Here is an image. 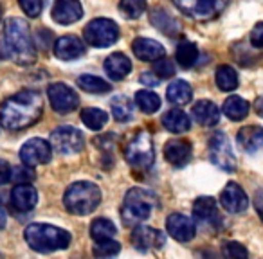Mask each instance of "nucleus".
Segmentation results:
<instances>
[{"label":"nucleus","mask_w":263,"mask_h":259,"mask_svg":"<svg viewBox=\"0 0 263 259\" xmlns=\"http://www.w3.org/2000/svg\"><path fill=\"white\" fill-rule=\"evenodd\" d=\"M193 216L198 223L204 225H215L218 222V207H216L215 198L211 196H200L193 204Z\"/></svg>","instance_id":"412c9836"},{"label":"nucleus","mask_w":263,"mask_h":259,"mask_svg":"<svg viewBox=\"0 0 263 259\" xmlns=\"http://www.w3.org/2000/svg\"><path fill=\"white\" fill-rule=\"evenodd\" d=\"M9 58V51H8V45H6V40L0 42V59H6Z\"/></svg>","instance_id":"49530a36"},{"label":"nucleus","mask_w":263,"mask_h":259,"mask_svg":"<svg viewBox=\"0 0 263 259\" xmlns=\"http://www.w3.org/2000/svg\"><path fill=\"white\" fill-rule=\"evenodd\" d=\"M251 44L258 49H263V22H258L251 31Z\"/></svg>","instance_id":"79ce46f5"},{"label":"nucleus","mask_w":263,"mask_h":259,"mask_svg":"<svg viewBox=\"0 0 263 259\" xmlns=\"http://www.w3.org/2000/svg\"><path fill=\"white\" fill-rule=\"evenodd\" d=\"M216 85L222 92H231L238 87V74L233 67L220 65L216 69Z\"/></svg>","instance_id":"473e14b6"},{"label":"nucleus","mask_w":263,"mask_h":259,"mask_svg":"<svg viewBox=\"0 0 263 259\" xmlns=\"http://www.w3.org/2000/svg\"><path fill=\"white\" fill-rule=\"evenodd\" d=\"M117 234V229L114 225V222L106 218H96L90 223V236L94 241H103V240H112Z\"/></svg>","instance_id":"c756f323"},{"label":"nucleus","mask_w":263,"mask_h":259,"mask_svg":"<svg viewBox=\"0 0 263 259\" xmlns=\"http://www.w3.org/2000/svg\"><path fill=\"white\" fill-rule=\"evenodd\" d=\"M132 62L123 54V52H114L105 59V72L108 74L110 79L121 81L130 74Z\"/></svg>","instance_id":"5701e85b"},{"label":"nucleus","mask_w":263,"mask_h":259,"mask_svg":"<svg viewBox=\"0 0 263 259\" xmlns=\"http://www.w3.org/2000/svg\"><path fill=\"white\" fill-rule=\"evenodd\" d=\"M249 108H251L249 103L245 101L243 97H238V95H231V97H227L226 103H223V106H222L223 113H226L231 121L245 119L247 113H249Z\"/></svg>","instance_id":"bb28decb"},{"label":"nucleus","mask_w":263,"mask_h":259,"mask_svg":"<svg viewBox=\"0 0 263 259\" xmlns=\"http://www.w3.org/2000/svg\"><path fill=\"white\" fill-rule=\"evenodd\" d=\"M254 205H256V211H258L259 218H261V222H263V191H261V193L256 194Z\"/></svg>","instance_id":"c03bdc74"},{"label":"nucleus","mask_w":263,"mask_h":259,"mask_svg":"<svg viewBox=\"0 0 263 259\" xmlns=\"http://www.w3.org/2000/svg\"><path fill=\"white\" fill-rule=\"evenodd\" d=\"M83 16V8L80 0H56L52 6V20L60 26H70L81 20Z\"/></svg>","instance_id":"dca6fc26"},{"label":"nucleus","mask_w":263,"mask_h":259,"mask_svg":"<svg viewBox=\"0 0 263 259\" xmlns=\"http://www.w3.org/2000/svg\"><path fill=\"white\" fill-rule=\"evenodd\" d=\"M4 40L8 45L9 58L22 67L36 62V47L31 36L29 26L22 18H8L4 24Z\"/></svg>","instance_id":"f03ea898"},{"label":"nucleus","mask_w":263,"mask_h":259,"mask_svg":"<svg viewBox=\"0 0 263 259\" xmlns=\"http://www.w3.org/2000/svg\"><path fill=\"white\" fill-rule=\"evenodd\" d=\"M159 207V200L155 193L144 187H134L126 193L121 207V218L126 225H139L152 218L154 211Z\"/></svg>","instance_id":"20e7f679"},{"label":"nucleus","mask_w":263,"mask_h":259,"mask_svg":"<svg viewBox=\"0 0 263 259\" xmlns=\"http://www.w3.org/2000/svg\"><path fill=\"white\" fill-rule=\"evenodd\" d=\"M191 115H193L195 121H197L198 124H202V126H215L220 121V110L213 101L202 99V101L193 105Z\"/></svg>","instance_id":"4be33fe9"},{"label":"nucleus","mask_w":263,"mask_h":259,"mask_svg":"<svg viewBox=\"0 0 263 259\" xmlns=\"http://www.w3.org/2000/svg\"><path fill=\"white\" fill-rule=\"evenodd\" d=\"M162 126L172 133H182L190 130L191 121L186 112L175 108V110H170V112H166L164 115H162Z\"/></svg>","instance_id":"393cba45"},{"label":"nucleus","mask_w":263,"mask_h":259,"mask_svg":"<svg viewBox=\"0 0 263 259\" xmlns=\"http://www.w3.org/2000/svg\"><path fill=\"white\" fill-rule=\"evenodd\" d=\"M150 20H152V24H154L157 29H161L164 34H175L177 31H179V24L175 22V20L172 18V16L168 15V13L164 11V9H154L152 11V15H150Z\"/></svg>","instance_id":"2f4dec72"},{"label":"nucleus","mask_w":263,"mask_h":259,"mask_svg":"<svg viewBox=\"0 0 263 259\" xmlns=\"http://www.w3.org/2000/svg\"><path fill=\"white\" fill-rule=\"evenodd\" d=\"M136 105L144 113H155L161 108V97L152 90H139L136 94Z\"/></svg>","instance_id":"f704fd0d"},{"label":"nucleus","mask_w":263,"mask_h":259,"mask_svg":"<svg viewBox=\"0 0 263 259\" xmlns=\"http://www.w3.org/2000/svg\"><path fill=\"white\" fill-rule=\"evenodd\" d=\"M51 146L62 155H74L85 148V137L78 128L60 126L51 133Z\"/></svg>","instance_id":"1a4fd4ad"},{"label":"nucleus","mask_w":263,"mask_h":259,"mask_svg":"<svg viewBox=\"0 0 263 259\" xmlns=\"http://www.w3.org/2000/svg\"><path fill=\"white\" fill-rule=\"evenodd\" d=\"M18 2H20L22 11L26 13L27 16H31V18L40 16L42 9H44V0H18Z\"/></svg>","instance_id":"a19ab883"},{"label":"nucleus","mask_w":263,"mask_h":259,"mask_svg":"<svg viewBox=\"0 0 263 259\" xmlns=\"http://www.w3.org/2000/svg\"><path fill=\"white\" fill-rule=\"evenodd\" d=\"M236 141L241 146V150H245L247 153H254V151L263 148V128L261 126L241 128L240 132H238Z\"/></svg>","instance_id":"b1692460"},{"label":"nucleus","mask_w":263,"mask_h":259,"mask_svg":"<svg viewBox=\"0 0 263 259\" xmlns=\"http://www.w3.org/2000/svg\"><path fill=\"white\" fill-rule=\"evenodd\" d=\"M36 202H38V193L31 184H18L16 187H13L11 205L15 211L27 212L36 205Z\"/></svg>","instance_id":"6ab92c4d"},{"label":"nucleus","mask_w":263,"mask_h":259,"mask_svg":"<svg viewBox=\"0 0 263 259\" xmlns=\"http://www.w3.org/2000/svg\"><path fill=\"white\" fill-rule=\"evenodd\" d=\"M121 250V245L117 241L112 240H103V241H96V247H94V255L96 257H112L116 255L117 252Z\"/></svg>","instance_id":"e433bc0d"},{"label":"nucleus","mask_w":263,"mask_h":259,"mask_svg":"<svg viewBox=\"0 0 263 259\" xmlns=\"http://www.w3.org/2000/svg\"><path fill=\"white\" fill-rule=\"evenodd\" d=\"M126 162L137 171H146L155 161V150L152 135L144 130H139L124 146Z\"/></svg>","instance_id":"423d86ee"},{"label":"nucleus","mask_w":263,"mask_h":259,"mask_svg":"<svg viewBox=\"0 0 263 259\" xmlns=\"http://www.w3.org/2000/svg\"><path fill=\"white\" fill-rule=\"evenodd\" d=\"M220 204L227 212L238 214V212H243L249 207V198L236 182H229L220 194Z\"/></svg>","instance_id":"2eb2a0df"},{"label":"nucleus","mask_w":263,"mask_h":259,"mask_svg":"<svg viewBox=\"0 0 263 259\" xmlns=\"http://www.w3.org/2000/svg\"><path fill=\"white\" fill-rule=\"evenodd\" d=\"M132 51L143 62H157L159 58L166 54L164 47L159 42L152 40V38H136L132 44Z\"/></svg>","instance_id":"aec40b11"},{"label":"nucleus","mask_w":263,"mask_h":259,"mask_svg":"<svg viewBox=\"0 0 263 259\" xmlns=\"http://www.w3.org/2000/svg\"><path fill=\"white\" fill-rule=\"evenodd\" d=\"M83 38H85V44L92 45V47L105 49L117 42V38H119V27L110 18H94L85 27Z\"/></svg>","instance_id":"0eeeda50"},{"label":"nucleus","mask_w":263,"mask_h":259,"mask_svg":"<svg viewBox=\"0 0 263 259\" xmlns=\"http://www.w3.org/2000/svg\"><path fill=\"white\" fill-rule=\"evenodd\" d=\"M44 101L34 90H22L4 101L0 108V123L9 132H22L42 119Z\"/></svg>","instance_id":"f257e3e1"},{"label":"nucleus","mask_w":263,"mask_h":259,"mask_svg":"<svg viewBox=\"0 0 263 259\" xmlns=\"http://www.w3.org/2000/svg\"><path fill=\"white\" fill-rule=\"evenodd\" d=\"M11 180H15V182L18 184H29L34 180V171L33 168H29V166H20V168H13L11 171Z\"/></svg>","instance_id":"ea45409f"},{"label":"nucleus","mask_w":263,"mask_h":259,"mask_svg":"<svg viewBox=\"0 0 263 259\" xmlns=\"http://www.w3.org/2000/svg\"><path fill=\"white\" fill-rule=\"evenodd\" d=\"M132 245L143 252L148 248H161L164 245V234L154 227H146L139 223L132 230Z\"/></svg>","instance_id":"4468645a"},{"label":"nucleus","mask_w":263,"mask_h":259,"mask_svg":"<svg viewBox=\"0 0 263 259\" xmlns=\"http://www.w3.org/2000/svg\"><path fill=\"white\" fill-rule=\"evenodd\" d=\"M85 54V44L74 34H65L60 36L54 42V56L63 62H70Z\"/></svg>","instance_id":"f3484780"},{"label":"nucleus","mask_w":263,"mask_h":259,"mask_svg":"<svg viewBox=\"0 0 263 259\" xmlns=\"http://www.w3.org/2000/svg\"><path fill=\"white\" fill-rule=\"evenodd\" d=\"M166 95H168V101L173 105H187L193 97V90H191L190 83H186L184 79H175L170 83Z\"/></svg>","instance_id":"a878e982"},{"label":"nucleus","mask_w":263,"mask_h":259,"mask_svg":"<svg viewBox=\"0 0 263 259\" xmlns=\"http://www.w3.org/2000/svg\"><path fill=\"white\" fill-rule=\"evenodd\" d=\"M112 115L119 123H128L134 119V101L126 95H116L112 99Z\"/></svg>","instance_id":"cd10ccee"},{"label":"nucleus","mask_w":263,"mask_h":259,"mask_svg":"<svg viewBox=\"0 0 263 259\" xmlns=\"http://www.w3.org/2000/svg\"><path fill=\"white\" fill-rule=\"evenodd\" d=\"M11 166L8 164L6 161H0V186H4L11 180Z\"/></svg>","instance_id":"37998d69"},{"label":"nucleus","mask_w":263,"mask_h":259,"mask_svg":"<svg viewBox=\"0 0 263 259\" xmlns=\"http://www.w3.org/2000/svg\"><path fill=\"white\" fill-rule=\"evenodd\" d=\"M223 255L233 259H245L249 255V252L243 245L236 243V241H227V243H223Z\"/></svg>","instance_id":"58836bf2"},{"label":"nucleus","mask_w":263,"mask_h":259,"mask_svg":"<svg viewBox=\"0 0 263 259\" xmlns=\"http://www.w3.org/2000/svg\"><path fill=\"white\" fill-rule=\"evenodd\" d=\"M52 157V146L45 143L44 139H29L20 150V158L22 164L29 166V168H36V166L47 164Z\"/></svg>","instance_id":"f8f14e48"},{"label":"nucleus","mask_w":263,"mask_h":259,"mask_svg":"<svg viewBox=\"0 0 263 259\" xmlns=\"http://www.w3.org/2000/svg\"><path fill=\"white\" fill-rule=\"evenodd\" d=\"M47 95L51 106L54 112L58 113H70L78 108L80 105V97L70 87H67L65 83H52L47 88Z\"/></svg>","instance_id":"9b49d317"},{"label":"nucleus","mask_w":263,"mask_h":259,"mask_svg":"<svg viewBox=\"0 0 263 259\" xmlns=\"http://www.w3.org/2000/svg\"><path fill=\"white\" fill-rule=\"evenodd\" d=\"M166 230L173 240L180 241V243H187L195 237L197 234V227H195L193 218L180 212H173L166 220Z\"/></svg>","instance_id":"ddd939ff"},{"label":"nucleus","mask_w":263,"mask_h":259,"mask_svg":"<svg viewBox=\"0 0 263 259\" xmlns=\"http://www.w3.org/2000/svg\"><path fill=\"white\" fill-rule=\"evenodd\" d=\"M81 121H83V124L88 130L98 132V130H101L108 123V115H106V112H103L99 108H85L81 112Z\"/></svg>","instance_id":"72a5a7b5"},{"label":"nucleus","mask_w":263,"mask_h":259,"mask_svg":"<svg viewBox=\"0 0 263 259\" xmlns=\"http://www.w3.org/2000/svg\"><path fill=\"white\" fill-rule=\"evenodd\" d=\"M119 11L126 18L136 20L139 16H143V13L146 11V0H121Z\"/></svg>","instance_id":"c9c22d12"},{"label":"nucleus","mask_w":263,"mask_h":259,"mask_svg":"<svg viewBox=\"0 0 263 259\" xmlns=\"http://www.w3.org/2000/svg\"><path fill=\"white\" fill-rule=\"evenodd\" d=\"M209 158L213 164L227 173H233L236 169V158L226 133L218 132L209 139Z\"/></svg>","instance_id":"9d476101"},{"label":"nucleus","mask_w":263,"mask_h":259,"mask_svg":"<svg viewBox=\"0 0 263 259\" xmlns=\"http://www.w3.org/2000/svg\"><path fill=\"white\" fill-rule=\"evenodd\" d=\"M0 18H2V6H0Z\"/></svg>","instance_id":"8fccbe9b"},{"label":"nucleus","mask_w":263,"mask_h":259,"mask_svg":"<svg viewBox=\"0 0 263 259\" xmlns=\"http://www.w3.org/2000/svg\"><path fill=\"white\" fill-rule=\"evenodd\" d=\"M254 110H256V113H258L259 117H263V95H261V97L256 99V103H254Z\"/></svg>","instance_id":"de8ad7c7"},{"label":"nucleus","mask_w":263,"mask_h":259,"mask_svg":"<svg viewBox=\"0 0 263 259\" xmlns=\"http://www.w3.org/2000/svg\"><path fill=\"white\" fill-rule=\"evenodd\" d=\"M173 4L191 18L209 20L222 13L227 0H173Z\"/></svg>","instance_id":"6e6552de"},{"label":"nucleus","mask_w":263,"mask_h":259,"mask_svg":"<svg viewBox=\"0 0 263 259\" xmlns=\"http://www.w3.org/2000/svg\"><path fill=\"white\" fill-rule=\"evenodd\" d=\"M191 153H193V150H191L190 141L173 139L164 144V158L172 166H177V168L186 166L191 158Z\"/></svg>","instance_id":"a211bd4d"},{"label":"nucleus","mask_w":263,"mask_h":259,"mask_svg":"<svg viewBox=\"0 0 263 259\" xmlns=\"http://www.w3.org/2000/svg\"><path fill=\"white\" fill-rule=\"evenodd\" d=\"M101 204V189L92 182H74L63 194V205L70 214L87 216Z\"/></svg>","instance_id":"39448f33"},{"label":"nucleus","mask_w":263,"mask_h":259,"mask_svg":"<svg viewBox=\"0 0 263 259\" xmlns=\"http://www.w3.org/2000/svg\"><path fill=\"white\" fill-rule=\"evenodd\" d=\"M175 58L177 62H179V65L182 67V69H191V67L197 63L198 59V49L197 45L193 44V42H180L179 45H177V51H175Z\"/></svg>","instance_id":"c85d7f7f"},{"label":"nucleus","mask_w":263,"mask_h":259,"mask_svg":"<svg viewBox=\"0 0 263 259\" xmlns=\"http://www.w3.org/2000/svg\"><path fill=\"white\" fill-rule=\"evenodd\" d=\"M154 74L159 77V79H168V77L175 76V63L170 58H159L157 62L154 63Z\"/></svg>","instance_id":"4c0bfd02"},{"label":"nucleus","mask_w":263,"mask_h":259,"mask_svg":"<svg viewBox=\"0 0 263 259\" xmlns=\"http://www.w3.org/2000/svg\"><path fill=\"white\" fill-rule=\"evenodd\" d=\"M76 83L81 90L88 92V94H106V92H110V85L105 79H101L98 76H90V74L80 76L76 79Z\"/></svg>","instance_id":"7c9ffc66"},{"label":"nucleus","mask_w":263,"mask_h":259,"mask_svg":"<svg viewBox=\"0 0 263 259\" xmlns=\"http://www.w3.org/2000/svg\"><path fill=\"white\" fill-rule=\"evenodd\" d=\"M24 240L34 252L47 254L54 250H65L70 245V234L65 229L49 223H31L24 230Z\"/></svg>","instance_id":"7ed1b4c3"},{"label":"nucleus","mask_w":263,"mask_h":259,"mask_svg":"<svg viewBox=\"0 0 263 259\" xmlns=\"http://www.w3.org/2000/svg\"><path fill=\"white\" fill-rule=\"evenodd\" d=\"M141 81H143L144 85H148V87H154L155 83H159V77H152V72H146L144 76H141Z\"/></svg>","instance_id":"a18cd8bd"},{"label":"nucleus","mask_w":263,"mask_h":259,"mask_svg":"<svg viewBox=\"0 0 263 259\" xmlns=\"http://www.w3.org/2000/svg\"><path fill=\"white\" fill-rule=\"evenodd\" d=\"M6 223H8V214H6V211L2 207H0V230L4 229Z\"/></svg>","instance_id":"09e8293b"}]
</instances>
